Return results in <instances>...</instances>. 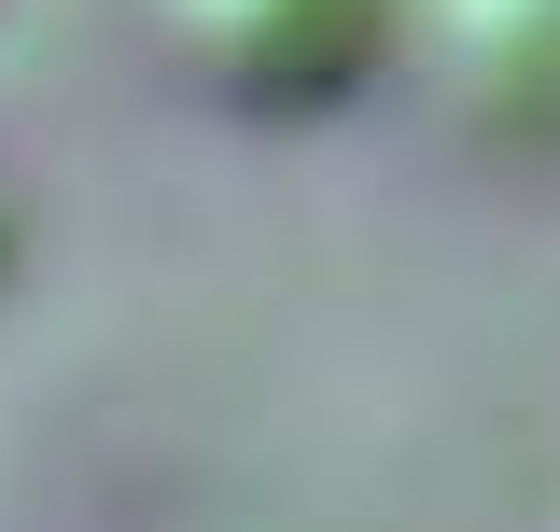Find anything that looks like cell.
<instances>
[{
    "label": "cell",
    "mask_w": 560,
    "mask_h": 532,
    "mask_svg": "<svg viewBox=\"0 0 560 532\" xmlns=\"http://www.w3.org/2000/svg\"><path fill=\"white\" fill-rule=\"evenodd\" d=\"M407 43L434 57L448 113L504 140H560V0H407Z\"/></svg>",
    "instance_id": "2"
},
{
    "label": "cell",
    "mask_w": 560,
    "mask_h": 532,
    "mask_svg": "<svg viewBox=\"0 0 560 532\" xmlns=\"http://www.w3.org/2000/svg\"><path fill=\"white\" fill-rule=\"evenodd\" d=\"M154 43L197 99L294 127V113H337L350 84H378V57L407 43V0H154Z\"/></svg>",
    "instance_id": "1"
}]
</instances>
